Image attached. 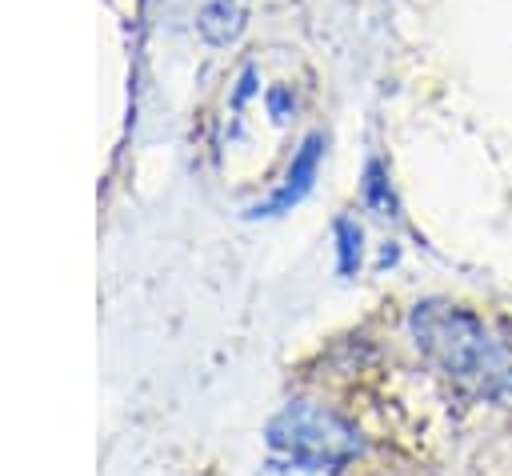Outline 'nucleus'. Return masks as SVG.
<instances>
[{
  "label": "nucleus",
  "mask_w": 512,
  "mask_h": 476,
  "mask_svg": "<svg viewBox=\"0 0 512 476\" xmlns=\"http://www.w3.org/2000/svg\"><path fill=\"white\" fill-rule=\"evenodd\" d=\"M288 104H292L288 88H272V92H268V108H272V116H276V120H284V116H288Z\"/></svg>",
  "instance_id": "obj_7"
},
{
  "label": "nucleus",
  "mask_w": 512,
  "mask_h": 476,
  "mask_svg": "<svg viewBox=\"0 0 512 476\" xmlns=\"http://www.w3.org/2000/svg\"><path fill=\"white\" fill-rule=\"evenodd\" d=\"M248 24V0H208L196 16V32L208 44H232Z\"/></svg>",
  "instance_id": "obj_4"
},
{
  "label": "nucleus",
  "mask_w": 512,
  "mask_h": 476,
  "mask_svg": "<svg viewBox=\"0 0 512 476\" xmlns=\"http://www.w3.org/2000/svg\"><path fill=\"white\" fill-rule=\"evenodd\" d=\"M360 192H364V204L376 216H396V196H392V184H388V172H384L380 160H368L364 180H360Z\"/></svg>",
  "instance_id": "obj_6"
},
{
  "label": "nucleus",
  "mask_w": 512,
  "mask_h": 476,
  "mask_svg": "<svg viewBox=\"0 0 512 476\" xmlns=\"http://www.w3.org/2000/svg\"><path fill=\"white\" fill-rule=\"evenodd\" d=\"M408 328L416 348L444 380H452V388L476 400H512V344L472 308L452 300H420Z\"/></svg>",
  "instance_id": "obj_1"
},
{
  "label": "nucleus",
  "mask_w": 512,
  "mask_h": 476,
  "mask_svg": "<svg viewBox=\"0 0 512 476\" xmlns=\"http://www.w3.org/2000/svg\"><path fill=\"white\" fill-rule=\"evenodd\" d=\"M332 240H336V272L340 276H356L360 260H364V232L352 216H340L332 224Z\"/></svg>",
  "instance_id": "obj_5"
},
{
  "label": "nucleus",
  "mask_w": 512,
  "mask_h": 476,
  "mask_svg": "<svg viewBox=\"0 0 512 476\" xmlns=\"http://www.w3.org/2000/svg\"><path fill=\"white\" fill-rule=\"evenodd\" d=\"M320 160H324V136L312 132V136H304L300 148L292 152V164H288L284 180L276 184V192H272L268 200L252 204L248 216H284V212H292V208L312 192V180H316Z\"/></svg>",
  "instance_id": "obj_3"
},
{
  "label": "nucleus",
  "mask_w": 512,
  "mask_h": 476,
  "mask_svg": "<svg viewBox=\"0 0 512 476\" xmlns=\"http://www.w3.org/2000/svg\"><path fill=\"white\" fill-rule=\"evenodd\" d=\"M264 440L288 464H304V468H320V472L344 468L364 448L360 432L344 416H336L332 408L312 404V400H288L264 424Z\"/></svg>",
  "instance_id": "obj_2"
}]
</instances>
